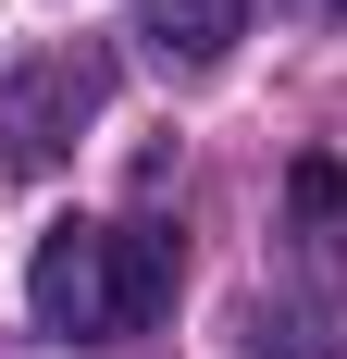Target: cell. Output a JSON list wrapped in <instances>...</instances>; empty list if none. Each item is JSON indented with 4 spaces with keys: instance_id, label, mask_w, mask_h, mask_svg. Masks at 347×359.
Instances as JSON below:
<instances>
[{
    "instance_id": "3",
    "label": "cell",
    "mask_w": 347,
    "mask_h": 359,
    "mask_svg": "<svg viewBox=\"0 0 347 359\" xmlns=\"http://www.w3.org/2000/svg\"><path fill=\"white\" fill-rule=\"evenodd\" d=\"M137 37L162 74H223L248 37V0H137Z\"/></svg>"
},
{
    "instance_id": "2",
    "label": "cell",
    "mask_w": 347,
    "mask_h": 359,
    "mask_svg": "<svg viewBox=\"0 0 347 359\" xmlns=\"http://www.w3.org/2000/svg\"><path fill=\"white\" fill-rule=\"evenodd\" d=\"M100 100H112V74L87 62V50H50V62H25L0 87V149H13L25 174H50L74 149V124H100Z\"/></svg>"
},
{
    "instance_id": "4",
    "label": "cell",
    "mask_w": 347,
    "mask_h": 359,
    "mask_svg": "<svg viewBox=\"0 0 347 359\" xmlns=\"http://www.w3.org/2000/svg\"><path fill=\"white\" fill-rule=\"evenodd\" d=\"M285 198H298V223H310L322 248H335V273H347V174H335V161H298Z\"/></svg>"
},
{
    "instance_id": "1",
    "label": "cell",
    "mask_w": 347,
    "mask_h": 359,
    "mask_svg": "<svg viewBox=\"0 0 347 359\" xmlns=\"http://www.w3.org/2000/svg\"><path fill=\"white\" fill-rule=\"evenodd\" d=\"M25 310L63 347H124L174 310V236L149 223H50L25 260Z\"/></svg>"
},
{
    "instance_id": "6",
    "label": "cell",
    "mask_w": 347,
    "mask_h": 359,
    "mask_svg": "<svg viewBox=\"0 0 347 359\" xmlns=\"http://www.w3.org/2000/svg\"><path fill=\"white\" fill-rule=\"evenodd\" d=\"M335 13H347V0H335Z\"/></svg>"
},
{
    "instance_id": "5",
    "label": "cell",
    "mask_w": 347,
    "mask_h": 359,
    "mask_svg": "<svg viewBox=\"0 0 347 359\" xmlns=\"http://www.w3.org/2000/svg\"><path fill=\"white\" fill-rule=\"evenodd\" d=\"M248 347L261 359H322V334L298 323V310H248Z\"/></svg>"
}]
</instances>
